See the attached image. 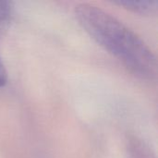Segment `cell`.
Listing matches in <instances>:
<instances>
[{"mask_svg":"<svg viewBox=\"0 0 158 158\" xmlns=\"http://www.w3.org/2000/svg\"><path fill=\"white\" fill-rule=\"evenodd\" d=\"M7 81V73L6 70V68L0 58V87L4 86L6 83Z\"/></svg>","mask_w":158,"mask_h":158,"instance_id":"4","label":"cell"},{"mask_svg":"<svg viewBox=\"0 0 158 158\" xmlns=\"http://www.w3.org/2000/svg\"><path fill=\"white\" fill-rule=\"evenodd\" d=\"M118 5L140 14H153L157 10L158 2L156 0H142V1H119Z\"/></svg>","mask_w":158,"mask_h":158,"instance_id":"2","label":"cell"},{"mask_svg":"<svg viewBox=\"0 0 158 158\" xmlns=\"http://www.w3.org/2000/svg\"><path fill=\"white\" fill-rule=\"evenodd\" d=\"M12 15L11 3L8 1H0V34L7 28Z\"/></svg>","mask_w":158,"mask_h":158,"instance_id":"3","label":"cell"},{"mask_svg":"<svg viewBox=\"0 0 158 158\" xmlns=\"http://www.w3.org/2000/svg\"><path fill=\"white\" fill-rule=\"evenodd\" d=\"M75 14L85 31L131 72L143 79L156 78V57L132 30L94 5L81 4Z\"/></svg>","mask_w":158,"mask_h":158,"instance_id":"1","label":"cell"}]
</instances>
